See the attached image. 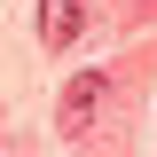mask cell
Wrapping results in <instances>:
<instances>
[{
	"mask_svg": "<svg viewBox=\"0 0 157 157\" xmlns=\"http://www.w3.org/2000/svg\"><path fill=\"white\" fill-rule=\"evenodd\" d=\"M102 102H110V71H78L71 86H63V110H55L63 141H86V134H94V118H102Z\"/></svg>",
	"mask_w": 157,
	"mask_h": 157,
	"instance_id": "cell-1",
	"label": "cell"
},
{
	"mask_svg": "<svg viewBox=\"0 0 157 157\" xmlns=\"http://www.w3.org/2000/svg\"><path fill=\"white\" fill-rule=\"evenodd\" d=\"M86 32V0H39V39L47 47H71Z\"/></svg>",
	"mask_w": 157,
	"mask_h": 157,
	"instance_id": "cell-2",
	"label": "cell"
}]
</instances>
